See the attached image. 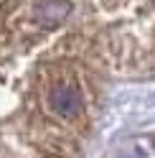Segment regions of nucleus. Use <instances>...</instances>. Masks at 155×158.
Wrapping results in <instances>:
<instances>
[{"mask_svg": "<svg viewBox=\"0 0 155 158\" xmlns=\"http://www.w3.org/2000/svg\"><path fill=\"white\" fill-rule=\"evenodd\" d=\"M48 107L59 115V117H71L81 115L84 110V97L79 92V87L71 84V82H54L48 87Z\"/></svg>", "mask_w": 155, "mask_h": 158, "instance_id": "obj_1", "label": "nucleus"}, {"mask_svg": "<svg viewBox=\"0 0 155 158\" xmlns=\"http://www.w3.org/2000/svg\"><path fill=\"white\" fill-rule=\"evenodd\" d=\"M71 13V3L69 0H38L36 8H33V18L38 26H59L64 23Z\"/></svg>", "mask_w": 155, "mask_h": 158, "instance_id": "obj_2", "label": "nucleus"}]
</instances>
